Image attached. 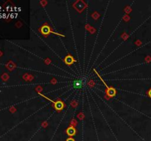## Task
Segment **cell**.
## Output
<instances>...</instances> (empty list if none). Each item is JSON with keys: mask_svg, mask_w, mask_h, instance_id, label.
<instances>
[{"mask_svg": "<svg viewBox=\"0 0 151 141\" xmlns=\"http://www.w3.org/2000/svg\"><path fill=\"white\" fill-rule=\"evenodd\" d=\"M93 70H94V72H95V74L97 75V76L100 78V79L101 81L102 82V83L104 84V85L106 86V94L107 96H108V97H114V96H116V93H117V91H116V90H115V88L113 87H109L108 85H107L106 83V82L104 81L103 79H102V78L100 76V74H98V72L97 71V70L94 68L93 69Z\"/></svg>", "mask_w": 151, "mask_h": 141, "instance_id": "1", "label": "cell"}, {"mask_svg": "<svg viewBox=\"0 0 151 141\" xmlns=\"http://www.w3.org/2000/svg\"><path fill=\"white\" fill-rule=\"evenodd\" d=\"M40 32L42 33L43 35H47L49 33H53V34H55L57 35H59V36H61V37H63V36H64V35H60V34H58V33L52 32L50 29V27L47 26V25H44L43 27H41V29H40Z\"/></svg>", "mask_w": 151, "mask_h": 141, "instance_id": "2", "label": "cell"}, {"mask_svg": "<svg viewBox=\"0 0 151 141\" xmlns=\"http://www.w3.org/2000/svg\"><path fill=\"white\" fill-rule=\"evenodd\" d=\"M64 107H65V105H64L63 102L60 101V100L56 101L55 103L54 104V107L57 111H61L62 109L64 108Z\"/></svg>", "mask_w": 151, "mask_h": 141, "instance_id": "3", "label": "cell"}, {"mask_svg": "<svg viewBox=\"0 0 151 141\" xmlns=\"http://www.w3.org/2000/svg\"><path fill=\"white\" fill-rule=\"evenodd\" d=\"M75 62H76V60L73 57L72 55H70V54L67 55L65 57V59H64V63L67 65H72L73 63H75Z\"/></svg>", "mask_w": 151, "mask_h": 141, "instance_id": "4", "label": "cell"}, {"mask_svg": "<svg viewBox=\"0 0 151 141\" xmlns=\"http://www.w3.org/2000/svg\"><path fill=\"white\" fill-rule=\"evenodd\" d=\"M67 134L69 137H72V136L75 135L76 134V129L74 126H69L68 127L67 129Z\"/></svg>", "mask_w": 151, "mask_h": 141, "instance_id": "5", "label": "cell"}, {"mask_svg": "<svg viewBox=\"0 0 151 141\" xmlns=\"http://www.w3.org/2000/svg\"><path fill=\"white\" fill-rule=\"evenodd\" d=\"M66 141H75V140H74L73 138H72V137H69V138H68L67 140Z\"/></svg>", "mask_w": 151, "mask_h": 141, "instance_id": "6", "label": "cell"}, {"mask_svg": "<svg viewBox=\"0 0 151 141\" xmlns=\"http://www.w3.org/2000/svg\"><path fill=\"white\" fill-rule=\"evenodd\" d=\"M148 93V96H149V97L151 98V88L150 89V90H149V91H148V93Z\"/></svg>", "mask_w": 151, "mask_h": 141, "instance_id": "7", "label": "cell"}]
</instances>
